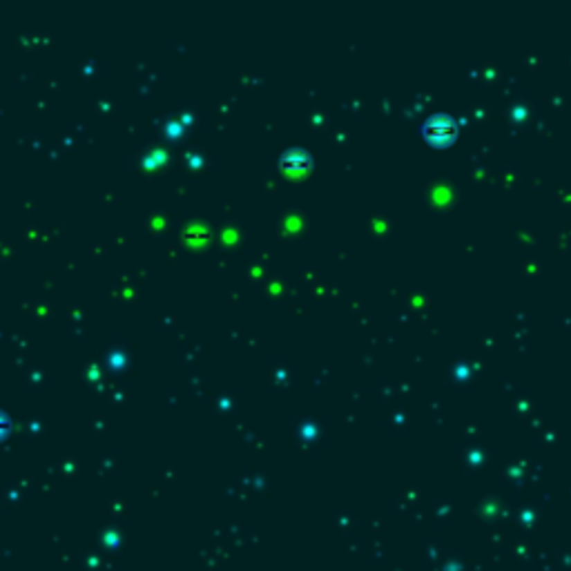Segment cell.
Instances as JSON below:
<instances>
[{
	"instance_id": "6da1fadb",
	"label": "cell",
	"mask_w": 571,
	"mask_h": 571,
	"mask_svg": "<svg viewBox=\"0 0 571 571\" xmlns=\"http://www.w3.org/2000/svg\"><path fill=\"white\" fill-rule=\"evenodd\" d=\"M453 129H455V123L451 121L448 116L444 114H437L433 118H428L426 125H424V132L428 138H435V141H442V138H448L451 134H453Z\"/></svg>"
}]
</instances>
